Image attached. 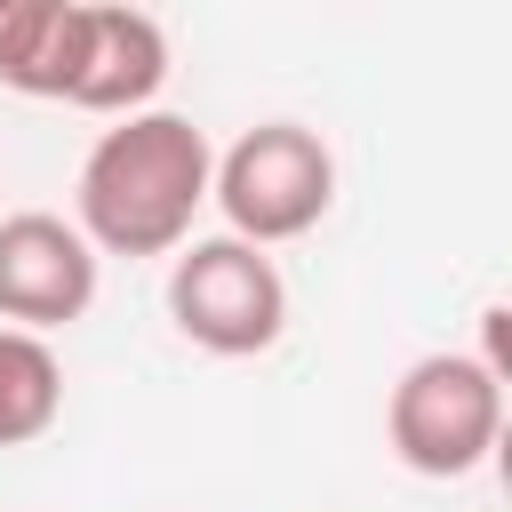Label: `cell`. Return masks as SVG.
<instances>
[{
  "label": "cell",
  "mask_w": 512,
  "mask_h": 512,
  "mask_svg": "<svg viewBox=\"0 0 512 512\" xmlns=\"http://www.w3.org/2000/svg\"><path fill=\"white\" fill-rule=\"evenodd\" d=\"M88 0H0V80L16 96H72Z\"/></svg>",
  "instance_id": "7"
},
{
  "label": "cell",
  "mask_w": 512,
  "mask_h": 512,
  "mask_svg": "<svg viewBox=\"0 0 512 512\" xmlns=\"http://www.w3.org/2000/svg\"><path fill=\"white\" fill-rule=\"evenodd\" d=\"M96 264L104 256L80 240L72 216H48V208L0 216V320L24 336L72 328L96 304Z\"/></svg>",
  "instance_id": "5"
},
{
  "label": "cell",
  "mask_w": 512,
  "mask_h": 512,
  "mask_svg": "<svg viewBox=\"0 0 512 512\" xmlns=\"http://www.w3.org/2000/svg\"><path fill=\"white\" fill-rule=\"evenodd\" d=\"M208 200L224 208V232L248 240V248L304 240L336 208V152L304 120H256L216 152Z\"/></svg>",
  "instance_id": "2"
},
{
  "label": "cell",
  "mask_w": 512,
  "mask_h": 512,
  "mask_svg": "<svg viewBox=\"0 0 512 512\" xmlns=\"http://www.w3.org/2000/svg\"><path fill=\"white\" fill-rule=\"evenodd\" d=\"M168 320L184 344H200L216 360H256L288 328V280L264 248H248L232 232L184 240L168 264Z\"/></svg>",
  "instance_id": "4"
},
{
  "label": "cell",
  "mask_w": 512,
  "mask_h": 512,
  "mask_svg": "<svg viewBox=\"0 0 512 512\" xmlns=\"http://www.w3.org/2000/svg\"><path fill=\"white\" fill-rule=\"evenodd\" d=\"M168 88V32L144 8L120 0H88V40H80V80L64 104L104 112V120H136L152 112V96Z\"/></svg>",
  "instance_id": "6"
},
{
  "label": "cell",
  "mask_w": 512,
  "mask_h": 512,
  "mask_svg": "<svg viewBox=\"0 0 512 512\" xmlns=\"http://www.w3.org/2000/svg\"><path fill=\"white\" fill-rule=\"evenodd\" d=\"M208 136L184 112H136L112 120L72 184V224L96 256H176L192 240V216L208 208Z\"/></svg>",
  "instance_id": "1"
},
{
  "label": "cell",
  "mask_w": 512,
  "mask_h": 512,
  "mask_svg": "<svg viewBox=\"0 0 512 512\" xmlns=\"http://www.w3.org/2000/svg\"><path fill=\"white\" fill-rule=\"evenodd\" d=\"M384 440L416 480H464L504 440V368L480 352H424L384 400Z\"/></svg>",
  "instance_id": "3"
},
{
  "label": "cell",
  "mask_w": 512,
  "mask_h": 512,
  "mask_svg": "<svg viewBox=\"0 0 512 512\" xmlns=\"http://www.w3.org/2000/svg\"><path fill=\"white\" fill-rule=\"evenodd\" d=\"M64 408V360L48 336L0 328V448H24L56 424Z\"/></svg>",
  "instance_id": "8"
}]
</instances>
